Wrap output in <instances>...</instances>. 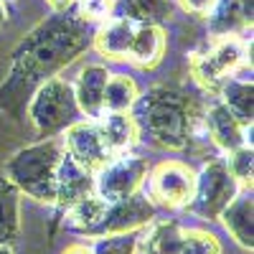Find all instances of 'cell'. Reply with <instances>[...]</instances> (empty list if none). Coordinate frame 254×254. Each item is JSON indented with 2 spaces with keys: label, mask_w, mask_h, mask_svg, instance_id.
Listing matches in <instances>:
<instances>
[{
  "label": "cell",
  "mask_w": 254,
  "mask_h": 254,
  "mask_svg": "<svg viewBox=\"0 0 254 254\" xmlns=\"http://www.w3.org/2000/svg\"><path fill=\"white\" fill-rule=\"evenodd\" d=\"M94 33L97 23L84 20L74 8L54 10L41 20L13 51L8 79L0 84V110L18 117L41 84L92 49Z\"/></svg>",
  "instance_id": "1"
},
{
  "label": "cell",
  "mask_w": 254,
  "mask_h": 254,
  "mask_svg": "<svg viewBox=\"0 0 254 254\" xmlns=\"http://www.w3.org/2000/svg\"><path fill=\"white\" fill-rule=\"evenodd\" d=\"M206 102L171 84H155L147 92L137 94L132 104V122L137 127V140L163 147V150H183L190 137L203 125Z\"/></svg>",
  "instance_id": "2"
},
{
  "label": "cell",
  "mask_w": 254,
  "mask_h": 254,
  "mask_svg": "<svg viewBox=\"0 0 254 254\" xmlns=\"http://www.w3.org/2000/svg\"><path fill=\"white\" fill-rule=\"evenodd\" d=\"M61 155H64V140L46 137L31 147L18 150L5 163V176L26 196L41 203H54L56 201V171H59Z\"/></svg>",
  "instance_id": "3"
},
{
  "label": "cell",
  "mask_w": 254,
  "mask_h": 254,
  "mask_svg": "<svg viewBox=\"0 0 254 254\" xmlns=\"http://www.w3.org/2000/svg\"><path fill=\"white\" fill-rule=\"evenodd\" d=\"M28 117L38 137H54L64 132L71 122L81 117V110L74 97V87L59 74L46 79L28 99Z\"/></svg>",
  "instance_id": "4"
},
{
  "label": "cell",
  "mask_w": 254,
  "mask_h": 254,
  "mask_svg": "<svg viewBox=\"0 0 254 254\" xmlns=\"http://www.w3.org/2000/svg\"><path fill=\"white\" fill-rule=\"evenodd\" d=\"M249 54L244 36H221L208 51L190 54V74L206 94H219L221 84L234 74Z\"/></svg>",
  "instance_id": "5"
},
{
  "label": "cell",
  "mask_w": 254,
  "mask_h": 254,
  "mask_svg": "<svg viewBox=\"0 0 254 254\" xmlns=\"http://www.w3.org/2000/svg\"><path fill=\"white\" fill-rule=\"evenodd\" d=\"M239 190L242 186L231 176L226 158H214L196 176V193L188 203V211H193L196 216L206 221H216L221 216V211L237 198Z\"/></svg>",
  "instance_id": "6"
},
{
  "label": "cell",
  "mask_w": 254,
  "mask_h": 254,
  "mask_svg": "<svg viewBox=\"0 0 254 254\" xmlns=\"http://www.w3.org/2000/svg\"><path fill=\"white\" fill-rule=\"evenodd\" d=\"M147 173H150L147 158L122 153L94 173V190L104 201H120L125 196L137 193L147 178Z\"/></svg>",
  "instance_id": "7"
},
{
  "label": "cell",
  "mask_w": 254,
  "mask_h": 254,
  "mask_svg": "<svg viewBox=\"0 0 254 254\" xmlns=\"http://www.w3.org/2000/svg\"><path fill=\"white\" fill-rule=\"evenodd\" d=\"M155 219V206L145 193H132L125 196L120 201H110L107 211H104L102 221L97 224V229L89 237L99 239V237H117V234H130L142 226H147Z\"/></svg>",
  "instance_id": "8"
},
{
  "label": "cell",
  "mask_w": 254,
  "mask_h": 254,
  "mask_svg": "<svg viewBox=\"0 0 254 254\" xmlns=\"http://www.w3.org/2000/svg\"><path fill=\"white\" fill-rule=\"evenodd\" d=\"M147 190H150V198H155L158 203L168 208H183L196 193V173L178 160L160 163L150 173Z\"/></svg>",
  "instance_id": "9"
},
{
  "label": "cell",
  "mask_w": 254,
  "mask_h": 254,
  "mask_svg": "<svg viewBox=\"0 0 254 254\" xmlns=\"http://www.w3.org/2000/svg\"><path fill=\"white\" fill-rule=\"evenodd\" d=\"M64 150H66L81 168L97 173L99 168H104L112 158L104 150V142L97 130V120H76L64 130Z\"/></svg>",
  "instance_id": "10"
},
{
  "label": "cell",
  "mask_w": 254,
  "mask_h": 254,
  "mask_svg": "<svg viewBox=\"0 0 254 254\" xmlns=\"http://www.w3.org/2000/svg\"><path fill=\"white\" fill-rule=\"evenodd\" d=\"M97 193L94 190V173L81 168L66 150H64L61 160H59V171H56V208L66 211L69 206H74L76 201H81L84 196Z\"/></svg>",
  "instance_id": "11"
},
{
  "label": "cell",
  "mask_w": 254,
  "mask_h": 254,
  "mask_svg": "<svg viewBox=\"0 0 254 254\" xmlns=\"http://www.w3.org/2000/svg\"><path fill=\"white\" fill-rule=\"evenodd\" d=\"M203 127L208 137L214 140V145L219 147L221 153H231L237 147L247 145V127H242L237 122V117L231 115L219 99H214L211 104H206V112H203Z\"/></svg>",
  "instance_id": "12"
},
{
  "label": "cell",
  "mask_w": 254,
  "mask_h": 254,
  "mask_svg": "<svg viewBox=\"0 0 254 254\" xmlns=\"http://www.w3.org/2000/svg\"><path fill=\"white\" fill-rule=\"evenodd\" d=\"M254 0H216L208 13L211 36H244L252 28Z\"/></svg>",
  "instance_id": "13"
},
{
  "label": "cell",
  "mask_w": 254,
  "mask_h": 254,
  "mask_svg": "<svg viewBox=\"0 0 254 254\" xmlns=\"http://www.w3.org/2000/svg\"><path fill=\"white\" fill-rule=\"evenodd\" d=\"M97 130L110 158L130 153L137 142V127L130 112H102L97 117Z\"/></svg>",
  "instance_id": "14"
},
{
  "label": "cell",
  "mask_w": 254,
  "mask_h": 254,
  "mask_svg": "<svg viewBox=\"0 0 254 254\" xmlns=\"http://www.w3.org/2000/svg\"><path fill=\"white\" fill-rule=\"evenodd\" d=\"M176 13L171 0H115L110 18H127L135 26H163Z\"/></svg>",
  "instance_id": "15"
},
{
  "label": "cell",
  "mask_w": 254,
  "mask_h": 254,
  "mask_svg": "<svg viewBox=\"0 0 254 254\" xmlns=\"http://www.w3.org/2000/svg\"><path fill=\"white\" fill-rule=\"evenodd\" d=\"M219 219L244 249L254 247V201L249 188H244V193H237V198L221 211Z\"/></svg>",
  "instance_id": "16"
},
{
  "label": "cell",
  "mask_w": 254,
  "mask_h": 254,
  "mask_svg": "<svg viewBox=\"0 0 254 254\" xmlns=\"http://www.w3.org/2000/svg\"><path fill=\"white\" fill-rule=\"evenodd\" d=\"M107 79H110V71L94 64V66H87L79 74L76 84H71L76 104H79L84 117L97 120L104 112L102 110V97H104V84H107Z\"/></svg>",
  "instance_id": "17"
},
{
  "label": "cell",
  "mask_w": 254,
  "mask_h": 254,
  "mask_svg": "<svg viewBox=\"0 0 254 254\" xmlns=\"http://www.w3.org/2000/svg\"><path fill=\"white\" fill-rule=\"evenodd\" d=\"M135 23L127 18H110V23L97 26L92 46L104 56V59H127L132 44Z\"/></svg>",
  "instance_id": "18"
},
{
  "label": "cell",
  "mask_w": 254,
  "mask_h": 254,
  "mask_svg": "<svg viewBox=\"0 0 254 254\" xmlns=\"http://www.w3.org/2000/svg\"><path fill=\"white\" fill-rule=\"evenodd\" d=\"M183 242V229L176 219L150 221V229L137 237L135 252L140 254H178Z\"/></svg>",
  "instance_id": "19"
},
{
  "label": "cell",
  "mask_w": 254,
  "mask_h": 254,
  "mask_svg": "<svg viewBox=\"0 0 254 254\" xmlns=\"http://www.w3.org/2000/svg\"><path fill=\"white\" fill-rule=\"evenodd\" d=\"M216 99L237 117V122L242 127L252 130V122H254V87H252V79H231L229 76L221 84Z\"/></svg>",
  "instance_id": "20"
},
{
  "label": "cell",
  "mask_w": 254,
  "mask_h": 254,
  "mask_svg": "<svg viewBox=\"0 0 254 254\" xmlns=\"http://www.w3.org/2000/svg\"><path fill=\"white\" fill-rule=\"evenodd\" d=\"M165 54V31L160 26H135L127 59L142 69H155Z\"/></svg>",
  "instance_id": "21"
},
{
  "label": "cell",
  "mask_w": 254,
  "mask_h": 254,
  "mask_svg": "<svg viewBox=\"0 0 254 254\" xmlns=\"http://www.w3.org/2000/svg\"><path fill=\"white\" fill-rule=\"evenodd\" d=\"M107 203L102 196L92 193V196H84L81 201H76L74 206H69L64 214H66V219H64V224H66V229L76 231V234H84L89 237L92 231L97 229V224L102 221L104 211H107Z\"/></svg>",
  "instance_id": "22"
},
{
  "label": "cell",
  "mask_w": 254,
  "mask_h": 254,
  "mask_svg": "<svg viewBox=\"0 0 254 254\" xmlns=\"http://www.w3.org/2000/svg\"><path fill=\"white\" fill-rule=\"evenodd\" d=\"M140 89L127 74H110L104 84V97H102V110L104 112H130L137 99Z\"/></svg>",
  "instance_id": "23"
},
{
  "label": "cell",
  "mask_w": 254,
  "mask_h": 254,
  "mask_svg": "<svg viewBox=\"0 0 254 254\" xmlns=\"http://www.w3.org/2000/svg\"><path fill=\"white\" fill-rule=\"evenodd\" d=\"M18 208L20 190L10 183L8 176H0V244H10L18 237Z\"/></svg>",
  "instance_id": "24"
},
{
  "label": "cell",
  "mask_w": 254,
  "mask_h": 254,
  "mask_svg": "<svg viewBox=\"0 0 254 254\" xmlns=\"http://www.w3.org/2000/svg\"><path fill=\"white\" fill-rule=\"evenodd\" d=\"M178 254H221V244L214 234H208L203 229H188L183 231Z\"/></svg>",
  "instance_id": "25"
},
{
  "label": "cell",
  "mask_w": 254,
  "mask_h": 254,
  "mask_svg": "<svg viewBox=\"0 0 254 254\" xmlns=\"http://www.w3.org/2000/svg\"><path fill=\"white\" fill-rule=\"evenodd\" d=\"M226 165H229L231 176L237 178V183L242 188L252 190V142L237 147V150H231L229 158H226Z\"/></svg>",
  "instance_id": "26"
},
{
  "label": "cell",
  "mask_w": 254,
  "mask_h": 254,
  "mask_svg": "<svg viewBox=\"0 0 254 254\" xmlns=\"http://www.w3.org/2000/svg\"><path fill=\"white\" fill-rule=\"evenodd\" d=\"M137 247V234H117V237H99L97 244L92 247L94 254H135Z\"/></svg>",
  "instance_id": "27"
},
{
  "label": "cell",
  "mask_w": 254,
  "mask_h": 254,
  "mask_svg": "<svg viewBox=\"0 0 254 254\" xmlns=\"http://www.w3.org/2000/svg\"><path fill=\"white\" fill-rule=\"evenodd\" d=\"M112 3H115V0H74L71 8L84 20H89V23H97L99 26V20L112 15Z\"/></svg>",
  "instance_id": "28"
},
{
  "label": "cell",
  "mask_w": 254,
  "mask_h": 254,
  "mask_svg": "<svg viewBox=\"0 0 254 254\" xmlns=\"http://www.w3.org/2000/svg\"><path fill=\"white\" fill-rule=\"evenodd\" d=\"M216 0H178V5L190 15H208Z\"/></svg>",
  "instance_id": "29"
},
{
  "label": "cell",
  "mask_w": 254,
  "mask_h": 254,
  "mask_svg": "<svg viewBox=\"0 0 254 254\" xmlns=\"http://www.w3.org/2000/svg\"><path fill=\"white\" fill-rule=\"evenodd\" d=\"M64 254H94L92 247H84V244H71L69 249H64Z\"/></svg>",
  "instance_id": "30"
},
{
  "label": "cell",
  "mask_w": 254,
  "mask_h": 254,
  "mask_svg": "<svg viewBox=\"0 0 254 254\" xmlns=\"http://www.w3.org/2000/svg\"><path fill=\"white\" fill-rule=\"evenodd\" d=\"M46 3H49L54 10H66V8L74 5V0H46Z\"/></svg>",
  "instance_id": "31"
},
{
  "label": "cell",
  "mask_w": 254,
  "mask_h": 254,
  "mask_svg": "<svg viewBox=\"0 0 254 254\" xmlns=\"http://www.w3.org/2000/svg\"><path fill=\"white\" fill-rule=\"evenodd\" d=\"M5 20H8V5H5V0H0V28L5 26Z\"/></svg>",
  "instance_id": "32"
},
{
  "label": "cell",
  "mask_w": 254,
  "mask_h": 254,
  "mask_svg": "<svg viewBox=\"0 0 254 254\" xmlns=\"http://www.w3.org/2000/svg\"><path fill=\"white\" fill-rule=\"evenodd\" d=\"M0 254H13V252H10L8 244H0Z\"/></svg>",
  "instance_id": "33"
}]
</instances>
